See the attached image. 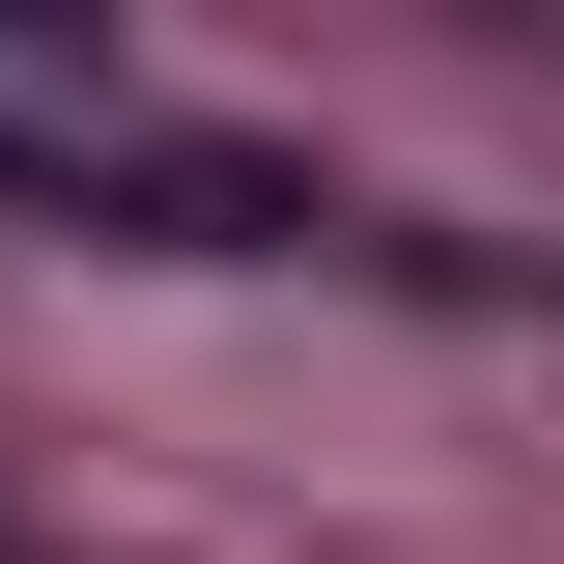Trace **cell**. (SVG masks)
I'll list each match as a JSON object with an SVG mask.
<instances>
[{"mask_svg": "<svg viewBox=\"0 0 564 564\" xmlns=\"http://www.w3.org/2000/svg\"><path fill=\"white\" fill-rule=\"evenodd\" d=\"M0 198L29 226H113V254H395L339 170H282V141L170 113L141 57H57V29H0Z\"/></svg>", "mask_w": 564, "mask_h": 564, "instance_id": "6da1fadb", "label": "cell"}]
</instances>
